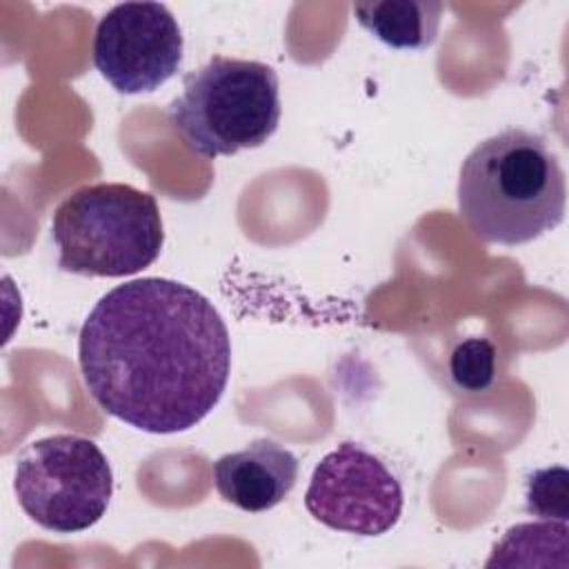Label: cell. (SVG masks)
<instances>
[{
    "label": "cell",
    "mask_w": 569,
    "mask_h": 569,
    "mask_svg": "<svg viewBox=\"0 0 569 569\" xmlns=\"http://www.w3.org/2000/svg\"><path fill=\"white\" fill-rule=\"evenodd\" d=\"M78 362L91 398L147 431L196 427L220 402L231 338L218 309L169 278H138L107 291L84 318Z\"/></svg>",
    "instance_id": "6da1fadb"
},
{
    "label": "cell",
    "mask_w": 569,
    "mask_h": 569,
    "mask_svg": "<svg viewBox=\"0 0 569 569\" xmlns=\"http://www.w3.org/2000/svg\"><path fill=\"white\" fill-rule=\"evenodd\" d=\"M449 373L458 389L482 393L496 382V347L489 338L471 336L456 345L449 358Z\"/></svg>",
    "instance_id": "30bf717a"
},
{
    "label": "cell",
    "mask_w": 569,
    "mask_h": 569,
    "mask_svg": "<svg viewBox=\"0 0 569 569\" xmlns=\"http://www.w3.org/2000/svg\"><path fill=\"white\" fill-rule=\"evenodd\" d=\"M440 0H373L356 2L353 16L362 29L393 49H427L440 31Z\"/></svg>",
    "instance_id": "9c48e42d"
},
{
    "label": "cell",
    "mask_w": 569,
    "mask_h": 569,
    "mask_svg": "<svg viewBox=\"0 0 569 569\" xmlns=\"http://www.w3.org/2000/svg\"><path fill=\"white\" fill-rule=\"evenodd\" d=\"M91 53L116 91L147 93L178 73L182 33L164 4L122 2L100 18Z\"/></svg>",
    "instance_id": "52a82bcc"
},
{
    "label": "cell",
    "mask_w": 569,
    "mask_h": 569,
    "mask_svg": "<svg viewBox=\"0 0 569 569\" xmlns=\"http://www.w3.org/2000/svg\"><path fill=\"white\" fill-rule=\"evenodd\" d=\"M305 507L329 529L371 538L398 525L405 496L382 458L347 440L316 465Z\"/></svg>",
    "instance_id": "8992f818"
},
{
    "label": "cell",
    "mask_w": 569,
    "mask_h": 569,
    "mask_svg": "<svg viewBox=\"0 0 569 569\" xmlns=\"http://www.w3.org/2000/svg\"><path fill=\"white\" fill-rule=\"evenodd\" d=\"M565 207V171L540 133L509 127L460 164L458 211L482 242H531L562 222Z\"/></svg>",
    "instance_id": "7a4b0ae2"
},
{
    "label": "cell",
    "mask_w": 569,
    "mask_h": 569,
    "mask_svg": "<svg viewBox=\"0 0 569 569\" xmlns=\"http://www.w3.org/2000/svg\"><path fill=\"white\" fill-rule=\"evenodd\" d=\"M569 473L565 467H547L536 469L527 478V505L525 509L533 516L547 520L567 522L569 516V491H567Z\"/></svg>",
    "instance_id": "8fae6325"
},
{
    "label": "cell",
    "mask_w": 569,
    "mask_h": 569,
    "mask_svg": "<svg viewBox=\"0 0 569 569\" xmlns=\"http://www.w3.org/2000/svg\"><path fill=\"white\" fill-rule=\"evenodd\" d=\"M298 480V458L271 438H258L213 465L220 498L242 511L260 513L280 505Z\"/></svg>",
    "instance_id": "ba28073f"
},
{
    "label": "cell",
    "mask_w": 569,
    "mask_h": 569,
    "mask_svg": "<svg viewBox=\"0 0 569 569\" xmlns=\"http://www.w3.org/2000/svg\"><path fill=\"white\" fill-rule=\"evenodd\" d=\"M58 267L89 278L133 276L160 256L164 231L156 198L122 182H98L67 196L51 220Z\"/></svg>",
    "instance_id": "3957f363"
},
{
    "label": "cell",
    "mask_w": 569,
    "mask_h": 569,
    "mask_svg": "<svg viewBox=\"0 0 569 569\" xmlns=\"http://www.w3.org/2000/svg\"><path fill=\"white\" fill-rule=\"evenodd\" d=\"M13 491L36 525L53 533H76L107 513L113 473L93 440L56 433L29 442L18 453Z\"/></svg>",
    "instance_id": "5b68a950"
},
{
    "label": "cell",
    "mask_w": 569,
    "mask_h": 569,
    "mask_svg": "<svg viewBox=\"0 0 569 569\" xmlns=\"http://www.w3.org/2000/svg\"><path fill=\"white\" fill-rule=\"evenodd\" d=\"M280 113V82L273 67L227 56H213L189 71L182 93L167 109L169 124L204 158L264 144L276 133Z\"/></svg>",
    "instance_id": "277c9868"
}]
</instances>
